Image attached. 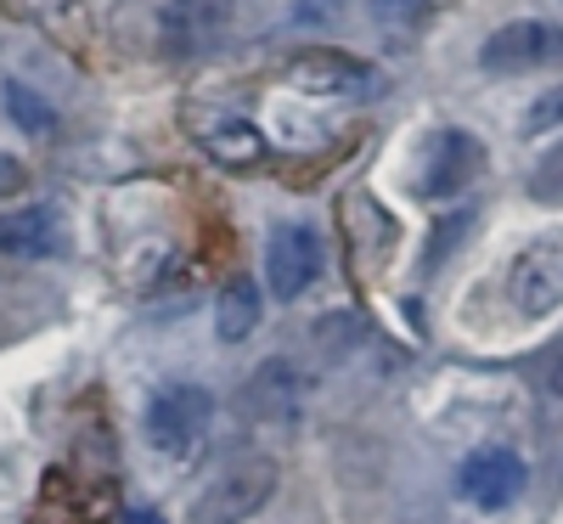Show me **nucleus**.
<instances>
[{
	"mask_svg": "<svg viewBox=\"0 0 563 524\" xmlns=\"http://www.w3.org/2000/svg\"><path fill=\"white\" fill-rule=\"evenodd\" d=\"M276 457L265 451H238L192 502V524H249L271 496H276Z\"/></svg>",
	"mask_w": 563,
	"mask_h": 524,
	"instance_id": "obj_1",
	"label": "nucleus"
},
{
	"mask_svg": "<svg viewBox=\"0 0 563 524\" xmlns=\"http://www.w3.org/2000/svg\"><path fill=\"white\" fill-rule=\"evenodd\" d=\"M209 423H214V395L198 384H169L147 401V417H141V435L158 457L175 462H192L209 440Z\"/></svg>",
	"mask_w": 563,
	"mask_h": 524,
	"instance_id": "obj_2",
	"label": "nucleus"
},
{
	"mask_svg": "<svg viewBox=\"0 0 563 524\" xmlns=\"http://www.w3.org/2000/svg\"><path fill=\"white\" fill-rule=\"evenodd\" d=\"M282 79H288L294 90H305V97H321V102H361V97H378L384 74L372 68L366 57L355 52H299L288 57V68H282Z\"/></svg>",
	"mask_w": 563,
	"mask_h": 524,
	"instance_id": "obj_3",
	"label": "nucleus"
},
{
	"mask_svg": "<svg viewBox=\"0 0 563 524\" xmlns=\"http://www.w3.org/2000/svg\"><path fill=\"white\" fill-rule=\"evenodd\" d=\"M231 18H238V0H164V12H158L164 57L192 63V57L220 52L231 34Z\"/></svg>",
	"mask_w": 563,
	"mask_h": 524,
	"instance_id": "obj_4",
	"label": "nucleus"
},
{
	"mask_svg": "<svg viewBox=\"0 0 563 524\" xmlns=\"http://www.w3.org/2000/svg\"><path fill=\"white\" fill-rule=\"evenodd\" d=\"M507 305L530 321L563 305V231H547L519 249V260L507 265Z\"/></svg>",
	"mask_w": 563,
	"mask_h": 524,
	"instance_id": "obj_5",
	"label": "nucleus"
},
{
	"mask_svg": "<svg viewBox=\"0 0 563 524\" xmlns=\"http://www.w3.org/2000/svg\"><path fill=\"white\" fill-rule=\"evenodd\" d=\"M321 265H327V249H321V237L310 226L288 220V226L271 231V243H265V288H271V299L294 305L321 276Z\"/></svg>",
	"mask_w": 563,
	"mask_h": 524,
	"instance_id": "obj_6",
	"label": "nucleus"
},
{
	"mask_svg": "<svg viewBox=\"0 0 563 524\" xmlns=\"http://www.w3.org/2000/svg\"><path fill=\"white\" fill-rule=\"evenodd\" d=\"M563 57V23H541V18H519L501 23L485 45H479V68L485 74H530Z\"/></svg>",
	"mask_w": 563,
	"mask_h": 524,
	"instance_id": "obj_7",
	"label": "nucleus"
},
{
	"mask_svg": "<svg viewBox=\"0 0 563 524\" xmlns=\"http://www.w3.org/2000/svg\"><path fill=\"white\" fill-rule=\"evenodd\" d=\"M525 480H530L525 457H519V451H507V446H485V451H474V457L456 468L462 496L474 502V507H490V513L507 507V502H519Z\"/></svg>",
	"mask_w": 563,
	"mask_h": 524,
	"instance_id": "obj_8",
	"label": "nucleus"
},
{
	"mask_svg": "<svg viewBox=\"0 0 563 524\" xmlns=\"http://www.w3.org/2000/svg\"><path fill=\"white\" fill-rule=\"evenodd\" d=\"M485 170V148L467 130H440L434 135V153H429V170H422V198H456L479 181Z\"/></svg>",
	"mask_w": 563,
	"mask_h": 524,
	"instance_id": "obj_9",
	"label": "nucleus"
},
{
	"mask_svg": "<svg viewBox=\"0 0 563 524\" xmlns=\"http://www.w3.org/2000/svg\"><path fill=\"white\" fill-rule=\"evenodd\" d=\"M305 395H310V384H305V372L294 367V361H265L249 384H243V412L254 417V423H294L299 412H305Z\"/></svg>",
	"mask_w": 563,
	"mask_h": 524,
	"instance_id": "obj_10",
	"label": "nucleus"
},
{
	"mask_svg": "<svg viewBox=\"0 0 563 524\" xmlns=\"http://www.w3.org/2000/svg\"><path fill=\"white\" fill-rule=\"evenodd\" d=\"M0 254H12V260H57V254H68L63 215L52 204H29V209L0 215Z\"/></svg>",
	"mask_w": 563,
	"mask_h": 524,
	"instance_id": "obj_11",
	"label": "nucleus"
},
{
	"mask_svg": "<svg viewBox=\"0 0 563 524\" xmlns=\"http://www.w3.org/2000/svg\"><path fill=\"white\" fill-rule=\"evenodd\" d=\"M198 141H203V153H209L214 164H225V170H254V164L265 159V130H260L254 119H243V113L214 119Z\"/></svg>",
	"mask_w": 563,
	"mask_h": 524,
	"instance_id": "obj_12",
	"label": "nucleus"
},
{
	"mask_svg": "<svg viewBox=\"0 0 563 524\" xmlns=\"http://www.w3.org/2000/svg\"><path fill=\"white\" fill-rule=\"evenodd\" d=\"M265 316V299H260V282L254 276H225L220 294H214V332L225 345H243L249 332L260 327Z\"/></svg>",
	"mask_w": 563,
	"mask_h": 524,
	"instance_id": "obj_13",
	"label": "nucleus"
},
{
	"mask_svg": "<svg viewBox=\"0 0 563 524\" xmlns=\"http://www.w3.org/2000/svg\"><path fill=\"white\" fill-rule=\"evenodd\" d=\"M361 316L355 310H333V316H321V327H316V339H321V350H327V361H344L355 345H361Z\"/></svg>",
	"mask_w": 563,
	"mask_h": 524,
	"instance_id": "obj_14",
	"label": "nucleus"
},
{
	"mask_svg": "<svg viewBox=\"0 0 563 524\" xmlns=\"http://www.w3.org/2000/svg\"><path fill=\"white\" fill-rule=\"evenodd\" d=\"M7 113H12V124L29 130V135H52V130H57V113L45 108L34 90H23V85H7Z\"/></svg>",
	"mask_w": 563,
	"mask_h": 524,
	"instance_id": "obj_15",
	"label": "nucleus"
},
{
	"mask_svg": "<svg viewBox=\"0 0 563 524\" xmlns=\"http://www.w3.org/2000/svg\"><path fill=\"white\" fill-rule=\"evenodd\" d=\"M530 198L547 209H563V141L541 153V164L530 170Z\"/></svg>",
	"mask_w": 563,
	"mask_h": 524,
	"instance_id": "obj_16",
	"label": "nucleus"
},
{
	"mask_svg": "<svg viewBox=\"0 0 563 524\" xmlns=\"http://www.w3.org/2000/svg\"><path fill=\"white\" fill-rule=\"evenodd\" d=\"M434 7H440V0H372V18L400 29V23H422Z\"/></svg>",
	"mask_w": 563,
	"mask_h": 524,
	"instance_id": "obj_17",
	"label": "nucleus"
},
{
	"mask_svg": "<svg viewBox=\"0 0 563 524\" xmlns=\"http://www.w3.org/2000/svg\"><path fill=\"white\" fill-rule=\"evenodd\" d=\"M558 119H563V85H558V90H547V97L525 113V130H530V135H541V130H547V124H558Z\"/></svg>",
	"mask_w": 563,
	"mask_h": 524,
	"instance_id": "obj_18",
	"label": "nucleus"
},
{
	"mask_svg": "<svg viewBox=\"0 0 563 524\" xmlns=\"http://www.w3.org/2000/svg\"><path fill=\"white\" fill-rule=\"evenodd\" d=\"M467 226H474V215H467V209H462L456 220H445V226L434 231V243H429V265H434V260H445V254H451V249L462 243V231H467Z\"/></svg>",
	"mask_w": 563,
	"mask_h": 524,
	"instance_id": "obj_19",
	"label": "nucleus"
},
{
	"mask_svg": "<svg viewBox=\"0 0 563 524\" xmlns=\"http://www.w3.org/2000/svg\"><path fill=\"white\" fill-rule=\"evenodd\" d=\"M547 390L563 401V350H558V356H552V367H547Z\"/></svg>",
	"mask_w": 563,
	"mask_h": 524,
	"instance_id": "obj_20",
	"label": "nucleus"
},
{
	"mask_svg": "<svg viewBox=\"0 0 563 524\" xmlns=\"http://www.w3.org/2000/svg\"><path fill=\"white\" fill-rule=\"evenodd\" d=\"M12 181H18V164H0V193H18Z\"/></svg>",
	"mask_w": 563,
	"mask_h": 524,
	"instance_id": "obj_21",
	"label": "nucleus"
},
{
	"mask_svg": "<svg viewBox=\"0 0 563 524\" xmlns=\"http://www.w3.org/2000/svg\"><path fill=\"white\" fill-rule=\"evenodd\" d=\"M124 524H158V518H153V513H141V507H135V513H130Z\"/></svg>",
	"mask_w": 563,
	"mask_h": 524,
	"instance_id": "obj_22",
	"label": "nucleus"
}]
</instances>
